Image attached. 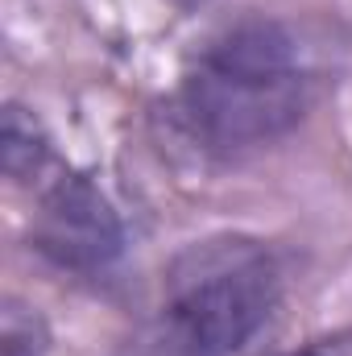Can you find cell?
<instances>
[{
  "instance_id": "cell-6",
  "label": "cell",
  "mask_w": 352,
  "mask_h": 356,
  "mask_svg": "<svg viewBox=\"0 0 352 356\" xmlns=\"http://www.w3.org/2000/svg\"><path fill=\"white\" fill-rule=\"evenodd\" d=\"M286 356H352V327L332 332V336H319V340H311L298 353H286Z\"/></svg>"
},
{
  "instance_id": "cell-1",
  "label": "cell",
  "mask_w": 352,
  "mask_h": 356,
  "mask_svg": "<svg viewBox=\"0 0 352 356\" xmlns=\"http://www.w3.org/2000/svg\"><path fill=\"white\" fill-rule=\"evenodd\" d=\"M311 99L315 67L294 29L245 17L195 50L175 91V120L203 154H245L286 137Z\"/></svg>"
},
{
  "instance_id": "cell-5",
  "label": "cell",
  "mask_w": 352,
  "mask_h": 356,
  "mask_svg": "<svg viewBox=\"0 0 352 356\" xmlns=\"http://www.w3.org/2000/svg\"><path fill=\"white\" fill-rule=\"evenodd\" d=\"M0 356H50V327L42 311L13 294L0 302Z\"/></svg>"
},
{
  "instance_id": "cell-2",
  "label": "cell",
  "mask_w": 352,
  "mask_h": 356,
  "mask_svg": "<svg viewBox=\"0 0 352 356\" xmlns=\"http://www.w3.org/2000/svg\"><path fill=\"white\" fill-rule=\"evenodd\" d=\"M282 302V261L253 236H207L166 273L162 307L108 356H241Z\"/></svg>"
},
{
  "instance_id": "cell-4",
  "label": "cell",
  "mask_w": 352,
  "mask_h": 356,
  "mask_svg": "<svg viewBox=\"0 0 352 356\" xmlns=\"http://www.w3.org/2000/svg\"><path fill=\"white\" fill-rule=\"evenodd\" d=\"M0 166H4V178L17 182V186H38L42 178L58 166L54 141H50L46 124H42L29 108H21V104H8V108H4Z\"/></svg>"
},
{
  "instance_id": "cell-3",
  "label": "cell",
  "mask_w": 352,
  "mask_h": 356,
  "mask_svg": "<svg viewBox=\"0 0 352 356\" xmlns=\"http://www.w3.org/2000/svg\"><path fill=\"white\" fill-rule=\"evenodd\" d=\"M29 241L54 269L79 277L112 269L125 253V228L108 195L63 162L33 186Z\"/></svg>"
},
{
  "instance_id": "cell-7",
  "label": "cell",
  "mask_w": 352,
  "mask_h": 356,
  "mask_svg": "<svg viewBox=\"0 0 352 356\" xmlns=\"http://www.w3.org/2000/svg\"><path fill=\"white\" fill-rule=\"evenodd\" d=\"M175 4H182V8H195V4H203V0H175Z\"/></svg>"
}]
</instances>
